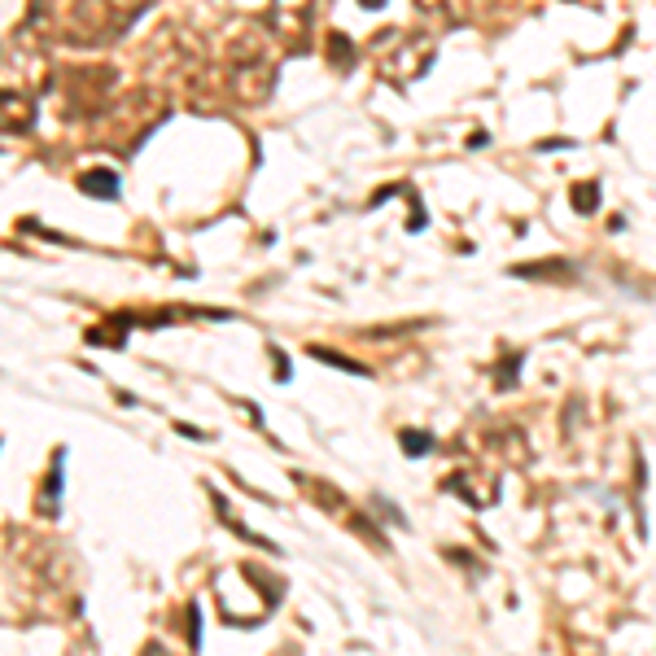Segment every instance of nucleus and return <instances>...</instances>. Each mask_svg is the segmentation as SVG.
I'll return each instance as SVG.
<instances>
[{
	"label": "nucleus",
	"mask_w": 656,
	"mask_h": 656,
	"mask_svg": "<svg viewBox=\"0 0 656 656\" xmlns=\"http://www.w3.org/2000/svg\"><path fill=\"white\" fill-rule=\"evenodd\" d=\"M83 193H97L101 201H114V197H118V175H114V171H92V175H83Z\"/></svg>",
	"instance_id": "f257e3e1"
},
{
	"label": "nucleus",
	"mask_w": 656,
	"mask_h": 656,
	"mask_svg": "<svg viewBox=\"0 0 656 656\" xmlns=\"http://www.w3.org/2000/svg\"><path fill=\"white\" fill-rule=\"evenodd\" d=\"M398 442H403V451H407L411 460H420V455H429V451H433V438L420 433V429H403Z\"/></svg>",
	"instance_id": "f03ea898"
},
{
	"label": "nucleus",
	"mask_w": 656,
	"mask_h": 656,
	"mask_svg": "<svg viewBox=\"0 0 656 656\" xmlns=\"http://www.w3.org/2000/svg\"><path fill=\"white\" fill-rule=\"evenodd\" d=\"M574 206H578L582 214H591V210H595V184H582V188H574Z\"/></svg>",
	"instance_id": "7ed1b4c3"
}]
</instances>
